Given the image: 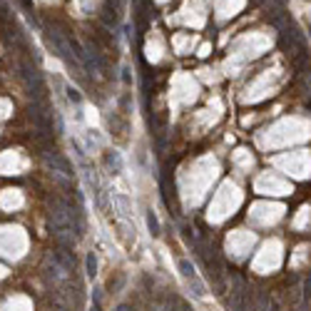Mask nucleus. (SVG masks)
Instances as JSON below:
<instances>
[{
    "label": "nucleus",
    "instance_id": "obj_9",
    "mask_svg": "<svg viewBox=\"0 0 311 311\" xmlns=\"http://www.w3.org/2000/svg\"><path fill=\"white\" fill-rule=\"evenodd\" d=\"M65 92H68V100L72 102V105H80V102H82L80 90H75V87H65Z\"/></svg>",
    "mask_w": 311,
    "mask_h": 311
},
{
    "label": "nucleus",
    "instance_id": "obj_7",
    "mask_svg": "<svg viewBox=\"0 0 311 311\" xmlns=\"http://www.w3.org/2000/svg\"><path fill=\"white\" fill-rule=\"evenodd\" d=\"M85 274H87L90 279L97 276V257H95V252H87V254H85Z\"/></svg>",
    "mask_w": 311,
    "mask_h": 311
},
{
    "label": "nucleus",
    "instance_id": "obj_12",
    "mask_svg": "<svg viewBox=\"0 0 311 311\" xmlns=\"http://www.w3.org/2000/svg\"><path fill=\"white\" fill-rule=\"evenodd\" d=\"M152 311H164V309H159V306H157V309H152Z\"/></svg>",
    "mask_w": 311,
    "mask_h": 311
},
{
    "label": "nucleus",
    "instance_id": "obj_5",
    "mask_svg": "<svg viewBox=\"0 0 311 311\" xmlns=\"http://www.w3.org/2000/svg\"><path fill=\"white\" fill-rule=\"evenodd\" d=\"M105 164H107L110 174H120L122 172V155L117 150H107L105 152Z\"/></svg>",
    "mask_w": 311,
    "mask_h": 311
},
{
    "label": "nucleus",
    "instance_id": "obj_10",
    "mask_svg": "<svg viewBox=\"0 0 311 311\" xmlns=\"http://www.w3.org/2000/svg\"><path fill=\"white\" fill-rule=\"evenodd\" d=\"M52 311H75L70 304H65V301H60V299H55V306H52Z\"/></svg>",
    "mask_w": 311,
    "mask_h": 311
},
{
    "label": "nucleus",
    "instance_id": "obj_8",
    "mask_svg": "<svg viewBox=\"0 0 311 311\" xmlns=\"http://www.w3.org/2000/svg\"><path fill=\"white\" fill-rule=\"evenodd\" d=\"M102 289H92V306H90V311H102Z\"/></svg>",
    "mask_w": 311,
    "mask_h": 311
},
{
    "label": "nucleus",
    "instance_id": "obj_4",
    "mask_svg": "<svg viewBox=\"0 0 311 311\" xmlns=\"http://www.w3.org/2000/svg\"><path fill=\"white\" fill-rule=\"evenodd\" d=\"M110 199H112V204L117 207V212H120V217L122 219H130L132 217V199L124 194V192H110Z\"/></svg>",
    "mask_w": 311,
    "mask_h": 311
},
{
    "label": "nucleus",
    "instance_id": "obj_11",
    "mask_svg": "<svg viewBox=\"0 0 311 311\" xmlns=\"http://www.w3.org/2000/svg\"><path fill=\"white\" fill-rule=\"evenodd\" d=\"M122 80H124V85H130L132 77H130V68H122Z\"/></svg>",
    "mask_w": 311,
    "mask_h": 311
},
{
    "label": "nucleus",
    "instance_id": "obj_6",
    "mask_svg": "<svg viewBox=\"0 0 311 311\" xmlns=\"http://www.w3.org/2000/svg\"><path fill=\"white\" fill-rule=\"evenodd\" d=\"M144 219H147V229H150V234H152V237H159L162 226H159V219H157V214H155L152 209H147V212H144Z\"/></svg>",
    "mask_w": 311,
    "mask_h": 311
},
{
    "label": "nucleus",
    "instance_id": "obj_1",
    "mask_svg": "<svg viewBox=\"0 0 311 311\" xmlns=\"http://www.w3.org/2000/svg\"><path fill=\"white\" fill-rule=\"evenodd\" d=\"M45 37H48V43H50L52 52H55L62 62H65V65H68L70 70H75V75H82V72H85L82 62L70 52V43H68V40H62V37H60V33H55V30H45Z\"/></svg>",
    "mask_w": 311,
    "mask_h": 311
},
{
    "label": "nucleus",
    "instance_id": "obj_2",
    "mask_svg": "<svg viewBox=\"0 0 311 311\" xmlns=\"http://www.w3.org/2000/svg\"><path fill=\"white\" fill-rule=\"evenodd\" d=\"M43 159H45V164H48V170L52 172V177H65V179H72L75 170H72V164H70L65 157H60V155H57V152H52V150H45V152H43Z\"/></svg>",
    "mask_w": 311,
    "mask_h": 311
},
{
    "label": "nucleus",
    "instance_id": "obj_3",
    "mask_svg": "<svg viewBox=\"0 0 311 311\" xmlns=\"http://www.w3.org/2000/svg\"><path fill=\"white\" fill-rule=\"evenodd\" d=\"M179 272H182V276L190 281V289H192V294L197 296V299H204L207 296V286L199 281V276H197V272H194V266H192V261L190 259H179Z\"/></svg>",
    "mask_w": 311,
    "mask_h": 311
},
{
    "label": "nucleus",
    "instance_id": "obj_13",
    "mask_svg": "<svg viewBox=\"0 0 311 311\" xmlns=\"http://www.w3.org/2000/svg\"><path fill=\"white\" fill-rule=\"evenodd\" d=\"M309 35H311V23H309Z\"/></svg>",
    "mask_w": 311,
    "mask_h": 311
}]
</instances>
